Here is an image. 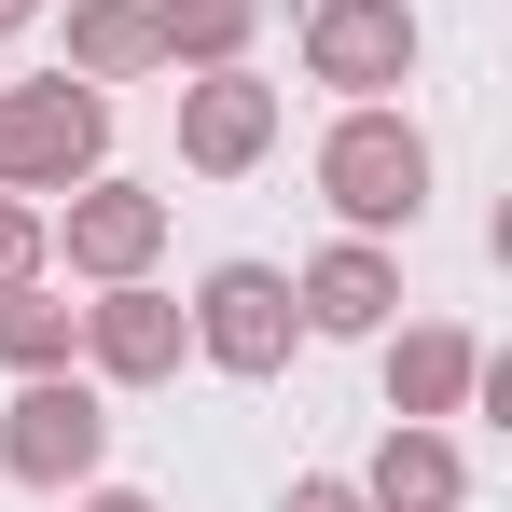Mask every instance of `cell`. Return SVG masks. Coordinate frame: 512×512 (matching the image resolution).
I'll use <instances>...</instances> for the list:
<instances>
[{"label": "cell", "instance_id": "obj_1", "mask_svg": "<svg viewBox=\"0 0 512 512\" xmlns=\"http://www.w3.org/2000/svg\"><path fill=\"white\" fill-rule=\"evenodd\" d=\"M319 194L346 208V236H402L429 208V139L388 111V97H346V125L319 139Z\"/></svg>", "mask_w": 512, "mask_h": 512}, {"label": "cell", "instance_id": "obj_8", "mask_svg": "<svg viewBox=\"0 0 512 512\" xmlns=\"http://www.w3.org/2000/svg\"><path fill=\"white\" fill-rule=\"evenodd\" d=\"M153 250H167V194H139V180H84L70 194V277H153Z\"/></svg>", "mask_w": 512, "mask_h": 512}, {"label": "cell", "instance_id": "obj_14", "mask_svg": "<svg viewBox=\"0 0 512 512\" xmlns=\"http://www.w3.org/2000/svg\"><path fill=\"white\" fill-rule=\"evenodd\" d=\"M70 346H84V305H56L42 277L0 291V360H14V374H70Z\"/></svg>", "mask_w": 512, "mask_h": 512}, {"label": "cell", "instance_id": "obj_4", "mask_svg": "<svg viewBox=\"0 0 512 512\" xmlns=\"http://www.w3.org/2000/svg\"><path fill=\"white\" fill-rule=\"evenodd\" d=\"M180 319H194V346H208L222 374H277V360H291V333H305L277 263H208V291H194Z\"/></svg>", "mask_w": 512, "mask_h": 512}, {"label": "cell", "instance_id": "obj_9", "mask_svg": "<svg viewBox=\"0 0 512 512\" xmlns=\"http://www.w3.org/2000/svg\"><path fill=\"white\" fill-rule=\"evenodd\" d=\"M388 305H402V263L374 250V236H346V250H319L291 277V319L305 333H388Z\"/></svg>", "mask_w": 512, "mask_h": 512}, {"label": "cell", "instance_id": "obj_5", "mask_svg": "<svg viewBox=\"0 0 512 512\" xmlns=\"http://www.w3.org/2000/svg\"><path fill=\"white\" fill-rule=\"evenodd\" d=\"M402 70H416V14H402V0H319V14H305V84L388 97Z\"/></svg>", "mask_w": 512, "mask_h": 512}, {"label": "cell", "instance_id": "obj_16", "mask_svg": "<svg viewBox=\"0 0 512 512\" xmlns=\"http://www.w3.org/2000/svg\"><path fill=\"white\" fill-rule=\"evenodd\" d=\"M277 512H374V499H360L346 471H305V485H291V499H277Z\"/></svg>", "mask_w": 512, "mask_h": 512}, {"label": "cell", "instance_id": "obj_18", "mask_svg": "<svg viewBox=\"0 0 512 512\" xmlns=\"http://www.w3.org/2000/svg\"><path fill=\"white\" fill-rule=\"evenodd\" d=\"M28 14H42V0H0V42H14V28H28Z\"/></svg>", "mask_w": 512, "mask_h": 512}, {"label": "cell", "instance_id": "obj_6", "mask_svg": "<svg viewBox=\"0 0 512 512\" xmlns=\"http://www.w3.org/2000/svg\"><path fill=\"white\" fill-rule=\"evenodd\" d=\"M277 153V84H250V70H194L180 84V167H208V180H236Z\"/></svg>", "mask_w": 512, "mask_h": 512}, {"label": "cell", "instance_id": "obj_7", "mask_svg": "<svg viewBox=\"0 0 512 512\" xmlns=\"http://www.w3.org/2000/svg\"><path fill=\"white\" fill-rule=\"evenodd\" d=\"M180 346H194V319H180L153 277H111L84 305V360L111 374V388H153V374H180Z\"/></svg>", "mask_w": 512, "mask_h": 512}, {"label": "cell", "instance_id": "obj_10", "mask_svg": "<svg viewBox=\"0 0 512 512\" xmlns=\"http://www.w3.org/2000/svg\"><path fill=\"white\" fill-rule=\"evenodd\" d=\"M360 499L374 512H457L471 499V471H457V443H443V429H388V443H374V471H360Z\"/></svg>", "mask_w": 512, "mask_h": 512}, {"label": "cell", "instance_id": "obj_11", "mask_svg": "<svg viewBox=\"0 0 512 512\" xmlns=\"http://www.w3.org/2000/svg\"><path fill=\"white\" fill-rule=\"evenodd\" d=\"M471 360H485V346L457 333V319H429V333H402V346H388V416L443 429L457 402H471Z\"/></svg>", "mask_w": 512, "mask_h": 512}, {"label": "cell", "instance_id": "obj_3", "mask_svg": "<svg viewBox=\"0 0 512 512\" xmlns=\"http://www.w3.org/2000/svg\"><path fill=\"white\" fill-rule=\"evenodd\" d=\"M97 457H111V402H97L84 374H28L14 388V429H0V471L14 485H84Z\"/></svg>", "mask_w": 512, "mask_h": 512}, {"label": "cell", "instance_id": "obj_12", "mask_svg": "<svg viewBox=\"0 0 512 512\" xmlns=\"http://www.w3.org/2000/svg\"><path fill=\"white\" fill-rule=\"evenodd\" d=\"M70 70H84V84L167 70V56H153V0H70Z\"/></svg>", "mask_w": 512, "mask_h": 512}, {"label": "cell", "instance_id": "obj_2", "mask_svg": "<svg viewBox=\"0 0 512 512\" xmlns=\"http://www.w3.org/2000/svg\"><path fill=\"white\" fill-rule=\"evenodd\" d=\"M111 153V84L56 70V84H0V194H70Z\"/></svg>", "mask_w": 512, "mask_h": 512}, {"label": "cell", "instance_id": "obj_13", "mask_svg": "<svg viewBox=\"0 0 512 512\" xmlns=\"http://www.w3.org/2000/svg\"><path fill=\"white\" fill-rule=\"evenodd\" d=\"M153 56H180V70H236V56H250V0H153Z\"/></svg>", "mask_w": 512, "mask_h": 512}, {"label": "cell", "instance_id": "obj_15", "mask_svg": "<svg viewBox=\"0 0 512 512\" xmlns=\"http://www.w3.org/2000/svg\"><path fill=\"white\" fill-rule=\"evenodd\" d=\"M42 263H56V236H42V208H28V194H0V291H28Z\"/></svg>", "mask_w": 512, "mask_h": 512}, {"label": "cell", "instance_id": "obj_17", "mask_svg": "<svg viewBox=\"0 0 512 512\" xmlns=\"http://www.w3.org/2000/svg\"><path fill=\"white\" fill-rule=\"evenodd\" d=\"M84 512H153V499H139V485H97V499H84Z\"/></svg>", "mask_w": 512, "mask_h": 512}]
</instances>
